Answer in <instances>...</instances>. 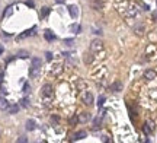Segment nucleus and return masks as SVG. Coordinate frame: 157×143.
Segmentation results:
<instances>
[{
	"mask_svg": "<svg viewBox=\"0 0 157 143\" xmlns=\"http://www.w3.org/2000/svg\"><path fill=\"white\" fill-rule=\"evenodd\" d=\"M70 29H71L74 34H78V31H80V25H77V24H73V25L70 26Z\"/></svg>",
	"mask_w": 157,
	"mask_h": 143,
	"instance_id": "obj_20",
	"label": "nucleus"
},
{
	"mask_svg": "<svg viewBox=\"0 0 157 143\" xmlns=\"http://www.w3.org/2000/svg\"><path fill=\"white\" fill-rule=\"evenodd\" d=\"M18 142H19V143H26V142H28V139H26L25 136H21V137L18 139Z\"/></svg>",
	"mask_w": 157,
	"mask_h": 143,
	"instance_id": "obj_25",
	"label": "nucleus"
},
{
	"mask_svg": "<svg viewBox=\"0 0 157 143\" xmlns=\"http://www.w3.org/2000/svg\"><path fill=\"white\" fill-rule=\"evenodd\" d=\"M1 77H3V74H1V73H0V82H1Z\"/></svg>",
	"mask_w": 157,
	"mask_h": 143,
	"instance_id": "obj_35",
	"label": "nucleus"
},
{
	"mask_svg": "<svg viewBox=\"0 0 157 143\" xmlns=\"http://www.w3.org/2000/svg\"><path fill=\"white\" fill-rule=\"evenodd\" d=\"M63 72V67H61V64H57V66H54L52 67V70H51V74H60Z\"/></svg>",
	"mask_w": 157,
	"mask_h": 143,
	"instance_id": "obj_19",
	"label": "nucleus"
},
{
	"mask_svg": "<svg viewBox=\"0 0 157 143\" xmlns=\"http://www.w3.org/2000/svg\"><path fill=\"white\" fill-rule=\"evenodd\" d=\"M134 34L138 36H143L144 35V26H143V25H137V26L134 28Z\"/></svg>",
	"mask_w": 157,
	"mask_h": 143,
	"instance_id": "obj_10",
	"label": "nucleus"
},
{
	"mask_svg": "<svg viewBox=\"0 0 157 143\" xmlns=\"http://www.w3.org/2000/svg\"><path fill=\"white\" fill-rule=\"evenodd\" d=\"M34 31H35V29H28V31H25L23 34H21V35L18 36V39H23V38H26V36L32 35V34H34Z\"/></svg>",
	"mask_w": 157,
	"mask_h": 143,
	"instance_id": "obj_18",
	"label": "nucleus"
},
{
	"mask_svg": "<svg viewBox=\"0 0 157 143\" xmlns=\"http://www.w3.org/2000/svg\"><path fill=\"white\" fill-rule=\"evenodd\" d=\"M103 102H105V97H100V98H99V101H98V104H99V105H102Z\"/></svg>",
	"mask_w": 157,
	"mask_h": 143,
	"instance_id": "obj_27",
	"label": "nucleus"
},
{
	"mask_svg": "<svg viewBox=\"0 0 157 143\" xmlns=\"http://www.w3.org/2000/svg\"><path fill=\"white\" fill-rule=\"evenodd\" d=\"M69 12H70V15H71V18H77V7L76 6H69Z\"/></svg>",
	"mask_w": 157,
	"mask_h": 143,
	"instance_id": "obj_17",
	"label": "nucleus"
},
{
	"mask_svg": "<svg viewBox=\"0 0 157 143\" xmlns=\"http://www.w3.org/2000/svg\"><path fill=\"white\" fill-rule=\"evenodd\" d=\"M22 105H23V107H28V99H22Z\"/></svg>",
	"mask_w": 157,
	"mask_h": 143,
	"instance_id": "obj_31",
	"label": "nucleus"
},
{
	"mask_svg": "<svg viewBox=\"0 0 157 143\" xmlns=\"http://www.w3.org/2000/svg\"><path fill=\"white\" fill-rule=\"evenodd\" d=\"M83 60H84V63H86V64H92V63H93V56H92L90 53H84Z\"/></svg>",
	"mask_w": 157,
	"mask_h": 143,
	"instance_id": "obj_12",
	"label": "nucleus"
},
{
	"mask_svg": "<svg viewBox=\"0 0 157 143\" xmlns=\"http://www.w3.org/2000/svg\"><path fill=\"white\" fill-rule=\"evenodd\" d=\"M64 42H66L67 45H71V44H73V39H66Z\"/></svg>",
	"mask_w": 157,
	"mask_h": 143,
	"instance_id": "obj_29",
	"label": "nucleus"
},
{
	"mask_svg": "<svg viewBox=\"0 0 157 143\" xmlns=\"http://www.w3.org/2000/svg\"><path fill=\"white\" fill-rule=\"evenodd\" d=\"M6 92H7V91H6L4 88H0V94H1V97H3V95H4Z\"/></svg>",
	"mask_w": 157,
	"mask_h": 143,
	"instance_id": "obj_30",
	"label": "nucleus"
},
{
	"mask_svg": "<svg viewBox=\"0 0 157 143\" xmlns=\"http://www.w3.org/2000/svg\"><path fill=\"white\" fill-rule=\"evenodd\" d=\"M86 132L84 130H80V132H77V133H74L73 134V140H80V139H84L86 137Z\"/></svg>",
	"mask_w": 157,
	"mask_h": 143,
	"instance_id": "obj_9",
	"label": "nucleus"
},
{
	"mask_svg": "<svg viewBox=\"0 0 157 143\" xmlns=\"http://www.w3.org/2000/svg\"><path fill=\"white\" fill-rule=\"evenodd\" d=\"M18 111H19V105H16V104L7 107V112H9V114H16Z\"/></svg>",
	"mask_w": 157,
	"mask_h": 143,
	"instance_id": "obj_15",
	"label": "nucleus"
},
{
	"mask_svg": "<svg viewBox=\"0 0 157 143\" xmlns=\"http://www.w3.org/2000/svg\"><path fill=\"white\" fill-rule=\"evenodd\" d=\"M103 50V42L100 39H93L90 42V51L92 53H100Z\"/></svg>",
	"mask_w": 157,
	"mask_h": 143,
	"instance_id": "obj_1",
	"label": "nucleus"
},
{
	"mask_svg": "<svg viewBox=\"0 0 157 143\" xmlns=\"http://www.w3.org/2000/svg\"><path fill=\"white\" fill-rule=\"evenodd\" d=\"M100 117H98V118H95V121H93V124H95V127H99V124H100Z\"/></svg>",
	"mask_w": 157,
	"mask_h": 143,
	"instance_id": "obj_24",
	"label": "nucleus"
},
{
	"mask_svg": "<svg viewBox=\"0 0 157 143\" xmlns=\"http://www.w3.org/2000/svg\"><path fill=\"white\" fill-rule=\"evenodd\" d=\"M26 130H28V132L35 130V121H34V120H28V121H26Z\"/></svg>",
	"mask_w": 157,
	"mask_h": 143,
	"instance_id": "obj_16",
	"label": "nucleus"
},
{
	"mask_svg": "<svg viewBox=\"0 0 157 143\" xmlns=\"http://www.w3.org/2000/svg\"><path fill=\"white\" fill-rule=\"evenodd\" d=\"M77 118H78V123L84 124V123H87L90 120V114L89 112H80V114H77Z\"/></svg>",
	"mask_w": 157,
	"mask_h": 143,
	"instance_id": "obj_6",
	"label": "nucleus"
},
{
	"mask_svg": "<svg viewBox=\"0 0 157 143\" xmlns=\"http://www.w3.org/2000/svg\"><path fill=\"white\" fill-rule=\"evenodd\" d=\"M41 66H42V60L38 59V57H34V59H32V67H35V69H41Z\"/></svg>",
	"mask_w": 157,
	"mask_h": 143,
	"instance_id": "obj_11",
	"label": "nucleus"
},
{
	"mask_svg": "<svg viewBox=\"0 0 157 143\" xmlns=\"http://www.w3.org/2000/svg\"><path fill=\"white\" fill-rule=\"evenodd\" d=\"M41 91H42V97H47V98L52 97V94H54V88H52L51 83H45Z\"/></svg>",
	"mask_w": 157,
	"mask_h": 143,
	"instance_id": "obj_2",
	"label": "nucleus"
},
{
	"mask_svg": "<svg viewBox=\"0 0 157 143\" xmlns=\"http://www.w3.org/2000/svg\"><path fill=\"white\" fill-rule=\"evenodd\" d=\"M48 13H50V9H48V7H42V9H41V16H42V18H45Z\"/></svg>",
	"mask_w": 157,
	"mask_h": 143,
	"instance_id": "obj_21",
	"label": "nucleus"
},
{
	"mask_svg": "<svg viewBox=\"0 0 157 143\" xmlns=\"http://www.w3.org/2000/svg\"><path fill=\"white\" fill-rule=\"evenodd\" d=\"M7 107H9V102H7V99L4 98V97H0V109H7Z\"/></svg>",
	"mask_w": 157,
	"mask_h": 143,
	"instance_id": "obj_13",
	"label": "nucleus"
},
{
	"mask_svg": "<svg viewBox=\"0 0 157 143\" xmlns=\"http://www.w3.org/2000/svg\"><path fill=\"white\" fill-rule=\"evenodd\" d=\"M45 56H47V60H52V54L51 53H47Z\"/></svg>",
	"mask_w": 157,
	"mask_h": 143,
	"instance_id": "obj_28",
	"label": "nucleus"
},
{
	"mask_svg": "<svg viewBox=\"0 0 157 143\" xmlns=\"http://www.w3.org/2000/svg\"><path fill=\"white\" fill-rule=\"evenodd\" d=\"M1 51H3V48H1V47H0V53H1Z\"/></svg>",
	"mask_w": 157,
	"mask_h": 143,
	"instance_id": "obj_36",
	"label": "nucleus"
},
{
	"mask_svg": "<svg viewBox=\"0 0 157 143\" xmlns=\"http://www.w3.org/2000/svg\"><path fill=\"white\" fill-rule=\"evenodd\" d=\"M44 36H45L47 41H52V39H55V35H54L52 31H50V29H47V31L44 32Z\"/></svg>",
	"mask_w": 157,
	"mask_h": 143,
	"instance_id": "obj_14",
	"label": "nucleus"
},
{
	"mask_svg": "<svg viewBox=\"0 0 157 143\" xmlns=\"http://www.w3.org/2000/svg\"><path fill=\"white\" fill-rule=\"evenodd\" d=\"M102 140H103V142H109V139H108L106 136H103V137H102Z\"/></svg>",
	"mask_w": 157,
	"mask_h": 143,
	"instance_id": "obj_34",
	"label": "nucleus"
},
{
	"mask_svg": "<svg viewBox=\"0 0 157 143\" xmlns=\"http://www.w3.org/2000/svg\"><path fill=\"white\" fill-rule=\"evenodd\" d=\"M18 56H19V57H22V59H26V57H28V53H26V51H19V53H18Z\"/></svg>",
	"mask_w": 157,
	"mask_h": 143,
	"instance_id": "obj_23",
	"label": "nucleus"
},
{
	"mask_svg": "<svg viewBox=\"0 0 157 143\" xmlns=\"http://www.w3.org/2000/svg\"><path fill=\"white\" fill-rule=\"evenodd\" d=\"M26 3H28V6H34V1H31V0H28Z\"/></svg>",
	"mask_w": 157,
	"mask_h": 143,
	"instance_id": "obj_33",
	"label": "nucleus"
},
{
	"mask_svg": "<svg viewBox=\"0 0 157 143\" xmlns=\"http://www.w3.org/2000/svg\"><path fill=\"white\" fill-rule=\"evenodd\" d=\"M151 19H153L154 22H157V10H154V12L151 13Z\"/></svg>",
	"mask_w": 157,
	"mask_h": 143,
	"instance_id": "obj_26",
	"label": "nucleus"
},
{
	"mask_svg": "<svg viewBox=\"0 0 157 143\" xmlns=\"http://www.w3.org/2000/svg\"><path fill=\"white\" fill-rule=\"evenodd\" d=\"M81 101L84 102V105H92L95 102V98H93L92 92H84L83 97H81Z\"/></svg>",
	"mask_w": 157,
	"mask_h": 143,
	"instance_id": "obj_3",
	"label": "nucleus"
},
{
	"mask_svg": "<svg viewBox=\"0 0 157 143\" xmlns=\"http://www.w3.org/2000/svg\"><path fill=\"white\" fill-rule=\"evenodd\" d=\"M38 74H39V69H35V67L31 69V76H32V77H37Z\"/></svg>",
	"mask_w": 157,
	"mask_h": 143,
	"instance_id": "obj_22",
	"label": "nucleus"
},
{
	"mask_svg": "<svg viewBox=\"0 0 157 143\" xmlns=\"http://www.w3.org/2000/svg\"><path fill=\"white\" fill-rule=\"evenodd\" d=\"M66 0H55V3H58V4H63Z\"/></svg>",
	"mask_w": 157,
	"mask_h": 143,
	"instance_id": "obj_32",
	"label": "nucleus"
},
{
	"mask_svg": "<svg viewBox=\"0 0 157 143\" xmlns=\"http://www.w3.org/2000/svg\"><path fill=\"white\" fill-rule=\"evenodd\" d=\"M90 6H92V9H95V10H102L103 9V6H105V3H103V0H93L92 3H90Z\"/></svg>",
	"mask_w": 157,
	"mask_h": 143,
	"instance_id": "obj_5",
	"label": "nucleus"
},
{
	"mask_svg": "<svg viewBox=\"0 0 157 143\" xmlns=\"http://www.w3.org/2000/svg\"><path fill=\"white\" fill-rule=\"evenodd\" d=\"M157 76V72L153 70V69H149V70L144 72V74H143V79L144 80H147V82H150V80H153V79H156Z\"/></svg>",
	"mask_w": 157,
	"mask_h": 143,
	"instance_id": "obj_4",
	"label": "nucleus"
},
{
	"mask_svg": "<svg viewBox=\"0 0 157 143\" xmlns=\"http://www.w3.org/2000/svg\"><path fill=\"white\" fill-rule=\"evenodd\" d=\"M111 91H112V92H121V91H122V83H121V82H114V83H112V85H111Z\"/></svg>",
	"mask_w": 157,
	"mask_h": 143,
	"instance_id": "obj_8",
	"label": "nucleus"
},
{
	"mask_svg": "<svg viewBox=\"0 0 157 143\" xmlns=\"http://www.w3.org/2000/svg\"><path fill=\"white\" fill-rule=\"evenodd\" d=\"M143 129H144V133H146V134H150V133H153V130H154V123L150 120V121H147V123L144 124Z\"/></svg>",
	"mask_w": 157,
	"mask_h": 143,
	"instance_id": "obj_7",
	"label": "nucleus"
}]
</instances>
